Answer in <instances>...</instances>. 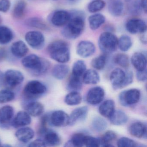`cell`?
<instances>
[{"label": "cell", "mask_w": 147, "mask_h": 147, "mask_svg": "<svg viewBox=\"0 0 147 147\" xmlns=\"http://www.w3.org/2000/svg\"><path fill=\"white\" fill-rule=\"evenodd\" d=\"M29 147H45V143L42 138H38L31 142L28 144Z\"/></svg>", "instance_id": "cell-49"}, {"label": "cell", "mask_w": 147, "mask_h": 147, "mask_svg": "<svg viewBox=\"0 0 147 147\" xmlns=\"http://www.w3.org/2000/svg\"><path fill=\"white\" fill-rule=\"evenodd\" d=\"M10 0H0V12L6 13L11 7Z\"/></svg>", "instance_id": "cell-47"}, {"label": "cell", "mask_w": 147, "mask_h": 147, "mask_svg": "<svg viewBox=\"0 0 147 147\" xmlns=\"http://www.w3.org/2000/svg\"><path fill=\"white\" fill-rule=\"evenodd\" d=\"M85 145L86 147H99L100 146V139L94 137L86 136Z\"/></svg>", "instance_id": "cell-46"}, {"label": "cell", "mask_w": 147, "mask_h": 147, "mask_svg": "<svg viewBox=\"0 0 147 147\" xmlns=\"http://www.w3.org/2000/svg\"><path fill=\"white\" fill-rule=\"evenodd\" d=\"M47 92L46 86L41 82L33 80L29 82L24 88L23 93L26 99L31 101L38 98Z\"/></svg>", "instance_id": "cell-5"}, {"label": "cell", "mask_w": 147, "mask_h": 147, "mask_svg": "<svg viewBox=\"0 0 147 147\" xmlns=\"http://www.w3.org/2000/svg\"><path fill=\"white\" fill-rule=\"evenodd\" d=\"M24 67L36 76H40L46 73L50 66L49 62L35 54L26 56L21 61Z\"/></svg>", "instance_id": "cell-2"}, {"label": "cell", "mask_w": 147, "mask_h": 147, "mask_svg": "<svg viewBox=\"0 0 147 147\" xmlns=\"http://www.w3.org/2000/svg\"><path fill=\"white\" fill-rule=\"evenodd\" d=\"M140 3L142 11L146 13L147 12V0H140Z\"/></svg>", "instance_id": "cell-50"}, {"label": "cell", "mask_w": 147, "mask_h": 147, "mask_svg": "<svg viewBox=\"0 0 147 147\" xmlns=\"http://www.w3.org/2000/svg\"><path fill=\"white\" fill-rule=\"evenodd\" d=\"M13 38V32L9 27L0 26V44H7L12 40Z\"/></svg>", "instance_id": "cell-31"}, {"label": "cell", "mask_w": 147, "mask_h": 147, "mask_svg": "<svg viewBox=\"0 0 147 147\" xmlns=\"http://www.w3.org/2000/svg\"><path fill=\"white\" fill-rule=\"evenodd\" d=\"M109 13L115 17L121 16L124 10V4L122 0H109L108 4Z\"/></svg>", "instance_id": "cell-24"}, {"label": "cell", "mask_w": 147, "mask_h": 147, "mask_svg": "<svg viewBox=\"0 0 147 147\" xmlns=\"http://www.w3.org/2000/svg\"><path fill=\"white\" fill-rule=\"evenodd\" d=\"M130 133L131 136L139 138H147V127L144 123L136 122L133 123L130 126Z\"/></svg>", "instance_id": "cell-19"}, {"label": "cell", "mask_w": 147, "mask_h": 147, "mask_svg": "<svg viewBox=\"0 0 147 147\" xmlns=\"http://www.w3.org/2000/svg\"><path fill=\"white\" fill-rule=\"evenodd\" d=\"M14 109L10 105L5 106L0 108V126L7 128L12 121Z\"/></svg>", "instance_id": "cell-15"}, {"label": "cell", "mask_w": 147, "mask_h": 147, "mask_svg": "<svg viewBox=\"0 0 147 147\" xmlns=\"http://www.w3.org/2000/svg\"><path fill=\"white\" fill-rule=\"evenodd\" d=\"M86 135L82 133L74 134L71 140L68 141L65 146L66 147H82L85 145Z\"/></svg>", "instance_id": "cell-32"}, {"label": "cell", "mask_w": 147, "mask_h": 147, "mask_svg": "<svg viewBox=\"0 0 147 147\" xmlns=\"http://www.w3.org/2000/svg\"><path fill=\"white\" fill-rule=\"evenodd\" d=\"M132 45V40L130 37L127 35H122L118 39V47L123 52L128 51Z\"/></svg>", "instance_id": "cell-34"}, {"label": "cell", "mask_w": 147, "mask_h": 147, "mask_svg": "<svg viewBox=\"0 0 147 147\" xmlns=\"http://www.w3.org/2000/svg\"><path fill=\"white\" fill-rule=\"evenodd\" d=\"M69 67L66 64H57L55 65L52 70L53 76L58 80L65 79L69 72Z\"/></svg>", "instance_id": "cell-29"}, {"label": "cell", "mask_w": 147, "mask_h": 147, "mask_svg": "<svg viewBox=\"0 0 147 147\" xmlns=\"http://www.w3.org/2000/svg\"><path fill=\"white\" fill-rule=\"evenodd\" d=\"M2 146V143H1V139H0V147Z\"/></svg>", "instance_id": "cell-54"}, {"label": "cell", "mask_w": 147, "mask_h": 147, "mask_svg": "<svg viewBox=\"0 0 147 147\" xmlns=\"http://www.w3.org/2000/svg\"><path fill=\"white\" fill-rule=\"evenodd\" d=\"M40 136H42L45 145L49 146H58L61 144V140L59 135L49 128L42 130L38 131Z\"/></svg>", "instance_id": "cell-12"}, {"label": "cell", "mask_w": 147, "mask_h": 147, "mask_svg": "<svg viewBox=\"0 0 147 147\" xmlns=\"http://www.w3.org/2000/svg\"><path fill=\"white\" fill-rule=\"evenodd\" d=\"M26 25L32 28H36L41 30H45L48 29L46 23L43 20L38 18H32L27 19L26 21Z\"/></svg>", "instance_id": "cell-35"}, {"label": "cell", "mask_w": 147, "mask_h": 147, "mask_svg": "<svg viewBox=\"0 0 147 147\" xmlns=\"http://www.w3.org/2000/svg\"><path fill=\"white\" fill-rule=\"evenodd\" d=\"M117 144L119 147H135L137 146L135 141L127 137L121 138L119 139Z\"/></svg>", "instance_id": "cell-45"}, {"label": "cell", "mask_w": 147, "mask_h": 147, "mask_svg": "<svg viewBox=\"0 0 147 147\" xmlns=\"http://www.w3.org/2000/svg\"><path fill=\"white\" fill-rule=\"evenodd\" d=\"M96 50L92 42L88 40L81 41L76 47V53L82 58H87L92 55Z\"/></svg>", "instance_id": "cell-13"}, {"label": "cell", "mask_w": 147, "mask_h": 147, "mask_svg": "<svg viewBox=\"0 0 147 147\" xmlns=\"http://www.w3.org/2000/svg\"><path fill=\"white\" fill-rule=\"evenodd\" d=\"M11 51L14 57L21 58L26 56L29 51V49L24 42L23 41H18L12 45Z\"/></svg>", "instance_id": "cell-21"}, {"label": "cell", "mask_w": 147, "mask_h": 147, "mask_svg": "<svg viewBox=\"0 0 147 147\" xmlns=\"http://www.w3.org/2000/svg\"><path fill=\"white\" fill-rule=\"evenodd\" d=\"M136 78L140 82H144L147 78V70L146 69L141 71H137L136 73Z\"/></svg>", "instance_id": "cell-48"}, {"label": "cell", "mask_w": 147, "mask_h": 147, "mask_svg": "<svg viewBox=\"0 0 147 147\" xmlns=\"http://www.w3.org/2000/svg\"><path fill=\"white\" fill-rule=\"evenodd\" d=\"M27 7V3L24 0H18L15 3L12 11L13 18L21 19L25 14Z\"/></svg>", "instance_id": "cell-28"}, {"label": "cell", "mask_w": 147, "mask_h": 147, "mask_svg": "<svg viewBox=\"0 0 147 147\" xmlns=\"http://www.w3.org/2000/svg\"><path fill=\"white\" fill-rule=\"evenodd\" d=\"M68 1H75V0H68Z\"/></svg>", "instance_id": "cell-55"}, {"label": "cell", "mask_w": 147, "mask_h": 147, "mask_svg": "<svg viewBox=\"0 0 147 147\" xmlns=\"http://www.w3.org/2000/svg\"><path fill=\"white\" fill-rule=\"evenodd\" d=\"M1 21H2V18H1V17L0 16V24H1Z\"/></svg>", "instance_id": "cell-52"}, {"label": "cell", "mask_w": 147, "mask_h": 147, "mask_svg": "<svg viewBox=\"0 0 147 147\" xmlns=\"http://www.w3.org/2000/svg\"><path fill=\"white\" fill-rule=\"evenodd\" d=\"M52 1H57V0H52Z\"/></svg>", "instance_id": "cell-56"}, {"label": "cell", "mask_w": 147, "mask_h": 147, "mask_svg": "<svg viewBox=\"0 0 147 147\" xmlns=\"http://www.w3.org/2000/svg\"><path fill=\"white\" fill-rule=\"evenodd\" d=\"M82 100V97L78 92H71L66 95L64 99L65 103L69 106L79 105Z\"/></svg>", "instance_id": "cell-33"}, {"label": "cell", "mask_w": 147, "mask_h": 147, "mask_svg": "<svg viewBox=\"0 0 147 147\" xmlns=\"http://www.w3.org/2000/svg\"><path fill=\"white\" fill-rule=\"evenodd\" d=\"M82 81L86 84H97L100 81L99 75L95 70L89 69L83 74Z\"/></svg>", "instance_id": "cell-30"}, {"label": "cell", "mask_w": 147, "mask_h": 147, "mask_svg": "<svg viewBox=\"0 0 147 147\" xmlns=\"http://www.w3.org/2000/svg\"><path fill=\"white\" fill-rule=\"evenodd\" d=\"M109 119L111 123L116 125L125 124L128 120V116L125 113L120 110H115Z\"/></svg>", "instance_id": "cell-25"}, {"label": "cell", "mask_w": 147, "mask_h": 147, "mask_svg": "<svg viewBox=\"0 0 147 147\" xmlns=\"http://www.w3.org/2000/svg\"><path fill=\"white\" fill-rule=\"evenodd\" d=\"M106 63V57L105 55H101L92 59L91 65L94 68L98 70L104 69Z\"/></svg>", "instance_id": "cell-43"}, {"label": "cell", "mask_w": 147, "mask_h": 147, "mask_svg": "<svg viewBox=\"0 0 147 147\" xmlns=\"http://www.w3.org/2000/svg\"><path fill=\"white\" fill-rule=\"evenodd\" d=\"M86 69V66L84 61L78 60L74 64L72 74L75 76L81 77Z\"/></svg>", "instance_id": "cell-39"}, {"label": "cell", "mask_w": 147, "mask_h": 147, "mask_svg": "<svg viewBox=\"0 0 147 147\" xmlns=\"http://www.w3.org/2000/svg\"><path fill=\"white\" fill-rule=\"evenodd\" d=\"M50 125L57 127H65L69 125V116L63 111H55L50 115Z\"/></svg>", "instance_id": "cell-10"}, {"label": "cell", "mask_w": 147, "mask_h": 147, "mask_svg": "<svg viewBox=\"0 0 147 147\" xmlns=\"http://www.w3.org/2000/svg\"><path fill=\"white\" fill-rule=\"evenodd\" d=\"M126 2H129L131 1V0H125Z\"/></svg>", "instance_id": "cell-53"}, {"label": "cell", "mask_w": 147, "mask_h": 147, "mask_svg": "<svg viewBox=\"0 0 147 147\" xmlns=\"http://www.w3.org/2000/svg\"><path fill=\"white\" fill-rule=\"evenodd\" d=\"M110 80L114 89H120L132 83L133 75L131 71H124L120 68L114 69L111 73Z\"/></svg>", "instance_id": "cell-4"}, {"label": "cell", "mask_w": 147, "mask_h": 147, "mask_svg": "<svg viewBox=\"0 0 147 147\" xmlns=\"http://www.w3.org/2000/svg\"><path fill=\"white\" fill-rule=\"evenodd\" d=\"M71 13L64 10H58L54 12L51 18V22L57 27L64 26L71 18Z\"/></svg>", "instance_id": "cell-16"}, {"label": "cell", "mask_w": 147, "mask_h": 147, "mask_svg": "<svg viewBox=\"0 0 147 147\" xmlns=\"http://www.w3.org/2000/svg\"><path fill=\"white\" fill-rule=\"evenodd\" d=\"M15 98V94L10 89L0 90V104H5L12 101Z\"/></svg>", "instance_id": "cell-41"}, {"label": "cell", "mask_w": 147, "mask_h": 147, "mask_svg": "<svg viewBox=\"0 0 147 147\" xmlns=\"http://www.w3.org/2000/svg\"><path fill=\"white\" fill-rule=\"evenodd\" d=\"M88 21L90 29L92 30H95L105 23V17L101 13H95L89 16Z\"/></svg>", "instance_id": "cell-27"}, {"label": "cell", "mask_w": 147, "mask_h": 147, "mask_svg": "<svg viewBox=\"0 0 147 147\" xmlns=\"http://www.w3.org/2000/svg\"><path fill=\"white\" fill-rule=\"evenodd\" d=\"M131 61L137 71H141L146 69L147 58L143 53L137 52L134 53L131 56Z\"/></svg>", "instance_id": "cell-23"}, {"label": "cell", "mask_w": 147, "mask_h": 147, "mask_svg": "<svg viewBox=\"0 0 147 147\" xmlns=\"http://www.w3.org/2000/svg\"><path fill=\"white\" fill-rule=\"evenodd\" d=\"M82 88L81 77L72 75L69 78L68 84V88L72 92H78Z\"/></svg>", "instance_id": "cell-36"}, {"label": "cell", "mask_w": 147, "mask_h": 147, "mask_svg": "<svg viewBox=\"0 0 147 147\" xmlns=\"http://www.w3.org/2000/svg\"><path fill=\"white\" fill-rule=\"evenodd\" d=\"M35 136L34 130L30 127H24L20 128L15 132V136L20 142L24 143L29 142Z\"/></svg>", "instance_id": "cell-20"}, {"label": "cell", "mask_w": 147, "mask_h": 147, "mask_svg": "<svg viewBox=\"0 0 147 147\" xmlns=\"http://www.w3.org/2000/svg\"><path fill=\"white\" fill-rule=\"evenodd\" d=\"M92 128L95 131L100 132L107 128V123L105 120L99 117H95L92 121Z\"/></svg>", "instance_id": "cell-37"}, {"label": "cell", "mask_w": 147, "mask_h": 147, "mask_svg": "<svg viewBox=\"0 0 147 147\" xmlns=\"http://www.w3.org/2000/svg\"><path fill=\"white\" fill-rule=\"evenodd\" d=\"M4 74L5 85L9 88L8 89L15 88L19 86L24 79L23 74L16 69H8Z\"/></svg>", "instance_id": "cell-7"}, {"label": "cell", "mask_w": 147, "mask_h": 147, "mask_svg": "<svg viewBox=\"0 0 147 147\" xmlns=\"http://www.w3.org/2000/svg\"><path fill=\"white\" fill-rule=\"evenodd\" d=\"M105 92L100 87H94L88 91L86 95V100L89 104L97 105L104 99Z\"/></svg>", "instance_id": "cell-14"}, {"label": "cell", "mask_w": 147, "mask_h": 147, "mask_svg": "<svg viewBox=\"0 0 147 147\" xmlns=\"http://www.w3.org/2000/svg\"><path fill=\"white\" fill-rule=\"evenodd\" d=\"M5 85V74L0 70V87Z\"/></svg>", "instance_id": "cell-51"}, {"label": "cell", "mask_w": 147, "mask_h": 147, "mask_svg": "<svg viewBox=\"0 0 147 147\" xmlns=\"http://www.w3.org/2000/svg\"><path fill=\"white\" fill-rule=\"evenodd\" d=\"M25 38L27 44L34 49H41L44 46L45 38L43 34L40 32H28L26 34Z\"/></svg>", "instance_id": "cell-8"}, {"label": "cell", "mask_w": 147, "mask_h": 147, "mask_svg": "<svg viewBox=\"0 0 147 147\" xmlns=\"http://www.w3.org/2000/svg\"><path fill=\"white\" fill-rule=\"evenodd\" d=\"M115 102L112 100H107L99 107V112L100 115L109 118L115 111Z\"/></svg>", "instance_id": "cell-26"}, {"label": "cell", "mask_w": 147, "mask_h": 147, "mask_svg": "<svg viewBox=\"0 0 147 147\" xmlns=\"http://www.w3.org/2000/svg\"><path fill=\"white\" fill-rule=\"evenodd\" d=\"M117 138L115 132L112 131H107L102 136L100 139V146L112 147L111 142Z\"/></svg>", "instance_id": "cell-38"}, {"label": "cell", "mask_w": 147, "mask_h": 147, "mask_svg": "<svg viewBox=\"0 0 147 147\" xmlns=\"http://www.w3.org/2000/svg\"><path fill=\"white\" fill-rule=\"evenodd\" d=\"M114 61L116 64L124 68H127L129 66V57L123 53L117 54L114 57Z\"/></svg>", "instance_id": "cell-42"}, {"label": "cell", "mask_w": 147, "mask_h": 147, "mask_svg": "<svg viewBox=\"0 0 147 147\" xmlns=\"http://www.w3.org/2000/svg\"><path fill=\"white\" fill-rule=\"evenodd\" d=\"M88 111V107L86 106L81 107L74 110L69 116V125H74L77 122L84 121L87 117Z\"/></svg>", "instance_id": "cell-18"}, {"label": "cell", "mask_w": 147, "mask_h": 147, "mask_svg": "<svg viewBox=\"0 0 147 147\" xmlns=\"http://www.w3.org/2000/svg\"><path fill=\"white\" fill-rule=\"evenodd\" d=\"M105 5V2L103 0H94L88 5V11L91 13H96L102 10Z\"/></svg>", "instance_id": "cell-40"}, {"label": "cell", "mask_w": 147, "mask_h": 147, "mask_svg": "<svg viewBox=\"0 0 147 147\" xmlns=\"http://www.w3.org/2000/svg\"><path fill=\"white\" fill-rule=\"evenodd\" d=\"M71 18L62 30L63 36L69 40H74L79 37L84 31L85 18L82 12L71 13Z\"/></svg>", "instance_id": "cell-1"}, {"label": "cell", "mask_w": 147, "mask_h": 147, "mask_svg": "<svg viewBox=\"0 0 147 147\" xmlns=\"http://www.w3.org/2000/svg\"><path fill=\"white\" fill-rule=\"evenodd\" d=\"M31 117L26 111H20L16 114L12 121V125L16 128L24 127L31 123Z\"/></svg>", "instance_id": "cell-17"}, {"label": "cell", "mask_w": 147, "mask_h": 147, "mask_svg": "<svg viewBox=\"0 0 147 147\" xmlns=\"http://www.w3.org/2000/svg\"><path fill=\"white\" fill-rule=\"evenodd\" d=\"M25 110L31 117H38L43 113L44 107L40 102L31 100L26 106Z\"/></svg>", "instance_id": "cell-22"}, {"label": "cell", "mask_w": 147, "mask_h": 147, "mask_svg": "<svg viewBox=\"0 0 147 147\" xmlns=\"http://www.w3.org/2000/svg\"><path fill=\"white\" fill-rule=\"evenodd\" d=\"M125 29L130 34H144L147 31V24L142 20L132 19L127 21Z\"/></svg>", "instance_id": "cell-11"}, {"label": "cell", "mask_w": 147, "mask_h": 147, "mask_svg": "<svg viewBox=\"0 0 147 147\" xmlns=\"http://www.w3.org/2000/svg\"><path fill=\"white\" fill-rule=\"evenodd\" d=\"M129 11L131 14L138 15L141 13L142 11L141 7L140 0H134L129 7Z\"/></svg>", "instance_id": "cell-44"}, {"label": "cell", "mask_w": 147, "mask_h": 147, "mask_svg": "<svg viewBox=\"0 0 147 147\" xmlns=\"http://www.w3.org/2000/svg\"><path fill=\"white\" fill-rule=\"evenodd\" d=\"M48 51L53 60L60 63H66L70 60L69 45L63 40H57L50 44Z\"/></svg>", "instance_id": "cell-3"}, {"label": "cell", "mask_w": 147, "mask_h": 147, "mask_svg": "<svg viewBox=\"0 0 147 147\" xmlns=\"http://www.w3.org/2000/svg\"><path fill=\"white\" fill-rule=\"evenodd\" d=\"M140 91L137 89L124 91L119 95V103L123 106H128L136 104L140 99Z\"/></svg>", "instance_id": "cell-9"}, {"label": "cell", "mask_w": 147, "mask_h": 147, "mask_svg": "<svg viewBox=\"0 0 147 147\" xmlns=\"http://www.w3.org/2000/svg\"><path fill=\"white\" fill-rule=\"evenodd\" d=\"M118 38L113 33L105 31L100 34L98 45L100 49L105 54H111L117 50Z\"/></svg>", "instance_id": "cell-6"}]
</instances>
